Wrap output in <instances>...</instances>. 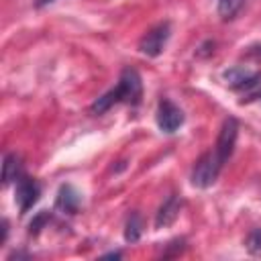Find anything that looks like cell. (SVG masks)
<instances>
[{"label": "cell", "instance_id": "obj_1", "mask_svg": "<svg viewBox=\"0 0 261 261\" xmlns=\"http://www.w3.org/2000/svg\"><path fill=\"white\" fill-rule=\"evenodd\" d=\"M222 163H224V161L218 157L216 151L204 153V155L196 161V165H194V169H192V186H196V188H200V190L210 188V186L218 179V173H220V169H222Z\"/></svg>", "mask_w": 261, "mask_h": 261}, {"label": "cell", "instance_id": "obj_2", "mask_svg": "<svg viewBox=\"0 0 261 261\" xmlns=\"http://www.w3.org/2000/svg\"><path fill=\"white\" fill-rule=\"evenodd\" d=\"M169 35H171V24L165 20V22H159L155 24L153 29H149L141 41H139V51L147 57H159L169 41Z\"/></svg>", "mask_w": 261, "mask_h": 261}, {"label": "cell", "instance_id": "obj_3", "mask_svg": "<svg viewBox=\"0 0 261 261\" xmlns=\"http://www.w3.org/2000/svg\"><path fill=\"white\" fill-rule=\"evenodd\" d=\"M118 90H120V98L126 104H139L141 96H143V82L137 69L133 67H124L118 80Z\"/></svg>", "mask_w": 261, "mask_h": 261}, {"label": "cell", "instance_id": "obj_4", "mask_svg": "<svg viewBox=\"0 0 261 261\" xmlns=\"http://www.w3.org/2000/svg\"><path fill=\"white\" fill-rule=\"evenodd\" d=\"M157 124L163 133L171 135L184 124V112L179 106H175L171 100L163 98L157 104Z\"/></svg>", "mask_w": 261, "mask_h": 261}, {"label": "cell", "instance_id": "obj_5", "mask_svg": "<svg viewBox=\"0 0 261 261\" xmlns=\"http://www.w3.org/2000/svg\"><path fill=\"white\" fill-rule=\"evenodd\" d=\"M222 77H224V82L230 88H234V90H247V88H253L261 80V71L251 69V67H245V65H234V67L224 69L222 71Z\"/></svg>", "mask_w": 261, "mask_h": 261}, {"label": "cell", "instance_id": "obj_6", "mask_svg": "<svg viewBox=\"0 0 261 261\" xmlns=\"http://www.w3.org/2000/svg\"><path fill=\"white\" fill-rule=\"evenodd\" d=\"M237 137H239V122H237V118L228 116L220 126V133H218V139H216V149H214L222 161H226L232 155Z\"/></svg>", "mask_w": 261, "mask_h": 261}, {"label": "cell", "instance_id": "obj_7", "mask_svg": "<svg viewBox=\"0 0 261 261\" xmlns=\"http://www.w3.org/2000/svg\"><path fill=\"white\" fill-rule=\"evenodd\" d=\"M39 194H41V188L35 179L27 177V175H20L16 179V190H14V200L18 204V210L20 214L29 212L33 208V204L39 200Z\"/></svg>", "mask_w": 261, "mask_h": 261}, {"label": "cell", "instance_id": "obj_8", "mask_svg": "<svg viewBox=\"0 0 261 261\" xmlns=\"http://www.w3.org/2000/svg\"><path fill=\"white\" fill-rule=\"evenodd\" d=\"M179 210H181V198L175 196V194L167 196V200L159 206V210L155 214V228H167V226H171L177 220Z\"/></svg>", "mask_w": 261, "mask_h": 261}, {"label": "cell", "instance_id": "obj_9", "mask_svg": "<svg viewBox=\"0 0 261 261\" xmlns=\"http://www.w3.org/2000/svg\"><path fill=\"white\" fill-rule=\"evenodd\" d=\"M80 204H82V198L77 194V190L69 184H63L57 192V198H55V208L65 212V214H75L80 210Z\"/></svg>", "mask_w": 261, "mask_h": 261}, {"label": "cell", "instance_id": "obj_10", "mask_svg": "<svg viewBox=\"0 0 261 261\" xmlns=\"http://www.w3.org/2000/svg\"><path fill=\"white\" fill-rule=\"evenodd\" d=\"M118 102H122V98H120V90H118V86L116 88H112V90H108L106 94H102L100 98H96L94 102H92V106H90V112L92 114H104V112H108L114 104H118Z\"/></svg>", "mask_w": 261, "mask_h": 261}, {"label": "cell", "instance_id": "obj_11", "mask_svg": "<svg viewBox=\"0 0 261 261\" xmlns=\"http://www.w3.org/2000/svg\"><path fill=\"white\" fill-rule=\"evenodd\" d=\"M20 173V157L16 153H6L4 155V163H2V184L8 186L14 179H18Z\"/></svg>", "mask_w": 261, "mask_h": 261}, {"label": "cell", "instance_id": "obj_12", "mask_svg": "<svg viewBox=\"0 0 261 261\" xmlns=\"http://www.w3.org/2000/svg\"><path fill=\"white\" fill-rule=\"evenodd\" d=\"M143 234V220L139 216V212H130L124 224V241L126 243H137Z\"/></svg>", "mask_w": 261, "mask_h": 261}, {"label": "cell", "instance_id": "obj_13", "mask_svg": "<svg viewBox=\"0 0 261 261\" xmlns=\"http://www.w3.org/2000/svg\"><path fill=\"white\" fill-rule=\"evenodd\" d=\"M243 4H245V0H218V14L224 20H228L243 8Z\"/></svg>", "mask_w": 261, "mask_h": 261}, {"label": "cell", "instance_id": "obj_14", "mask_svg": "<svg viewBox=\"0 0 261 261\" xmlns=\"http://www.w3.org/2000/svg\"><path fill=\"white\" fill-rule=\"evenodd\" d=\"M245 249L253 257H261V228H253L245 239Z\"/></svg>", "mask_w": 261, "mask_h": 261}, {"label": "cell", "instance_id": "obj_15", "mask_svg": "<svg viewBox=\"0 0 261 261\" xmlns=\"http://www.w3.org/2000/svg\"><path fill=\"white\" fill-rule=\"evenodd\" d=\"M47 220H49V214H47V212H39V214L31 220V224H29V232H31V234H37V232L43 228V224H45Z\"/></svg>", "mask_w": 261, "mask_h": 261}, {"label": "cell", "instance_id": "obj_16", "mask_svg": "<svg viewBox=\"0 0 261 261\" xmlns=\"http://www.w3.org/2000/svg\"><path fill=\"white\" fill-rule=\"evenodd\" d=\"M184 249H186V241H184V239H175V241H171V243L167 245V251H163V257H175V255H179Z\"/></svg>", "mask_w": 261, "mask_h": 261}, {"label": "cell", "instance_id": "obj_17", "mask_svg": "<svg viewBox=\"0 0 261 261\" xmlns=\"http://www.w3.org/2000/svg\"><path fill=\"white\" fill-rule=\"evenodd\" d=\"M247 55L249 57H255V59H261V47H249Z\"/></svg>", "mask_w": 261, "mask_h": 261}, {"label": "cell", "instance_id": "obj_18", "mask_svg": "<svg viewBox=\"0 0 261 261\" xmlns=\"http://www.w3.org/2000/svg\"><path fill=\"white\" fill-rule=\"evenodd\" d=\"M6 239H8V220L4 218L2 220V243H6Z\"/></svg>", "mask_w": 261, "mask_h": 261}, {"label": "cell", "instance_id": "obj_19", "mask_svg": "<svg viewBox=\"0 0 261 261\" xmlns=\"http://www.w3.org/2000/svg\"><path fill=\"white\" fill-rule=\"evenodd\" d=\"M120 257H122V253H120V251H112V253L102 255V259H120Z\"/></svg>", "mask_w": 261, "mask_h": 261}, {"label": "cell", "instance_id": "obj_20", "mask_svg": "<svg viewBox=\"0 0 261 261\" xmlns=\"http://www.w3.org/2000/svg\"><path fill=\"white\" fill-rule=\"evenodd\" d=\"M49 2H53V0H37V2H35V6H37V8H41V6L49 4Z\"/></svg>", "mask_w": 261, "mask_h": 261}]
</instances>
